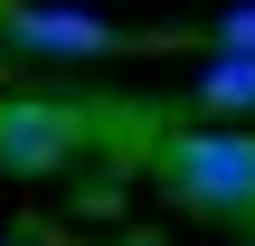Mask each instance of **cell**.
I'll return each mask as SVG.
<instances>
[{"label":"cell","instance_id":"5","mask_svg":"<svg viewBox=\"0 0 255 246\" xmlns=\"http://www.w3.org/2000/svg\"><path fill=\"white\" fill-rule=\"evenodd\" d=\"M208 47H227V57H255V0H237V9H218Z\"/></svg>","mask_w":255,"mask_h":246},{"label":"cell","instance_id":"2","mask_svg":"<svg viewBox=\"0 0 255 246\" xmlns=\"http://www.w3.org/2000/svg\"><path fill=\"white\" fill-rule=\"evenodd\" d=\"M95 123H104V114H85V104L9 95V104H0V171H9V180H47V171H66V161L95 142Z\"/></svg>","mask_w":255,"mask_h":246},{"label":"cell","instance_id":"3","mask_svg":"<svg viewBox=\"0 0 255 246\" xmlns=\"http://www.w3.org/2000/svg\"><path fill=\"white\" fill-rule=\"evenodd\" d=\"M0 47L47 57V66H85V57H114L123 28L95 19V9H66V0H0Z\"/></svg>","mask_w":255,"mask_h":246},{"label":"cell","instance_id":"1","mask_svg":"<svg viewBox=\"0 0 255 246\" xmlns=\"http://www.w3.org/2000/svg\"><path fill=\"white\" fill-rule=\"evenodd\" d=\"M151 171L208 209V218H255V133H199V123H170L151 133Z\"/></svg>","mask_w":255,"mask_h":246},{"label":"cell","instance_id":"4","mask_svg":"<svg viewBox=\"0 0 255 246\" xmlns=\"http://www.w3.org/2000/svg\"><path fill=\"white\" fill-rule=\"evenodd\" d=\"M199 104H208V114H255V57H227V47H218V57L199 66Z\"/></svg>","mask_w":255,"mask_h":246}]
</instances>
